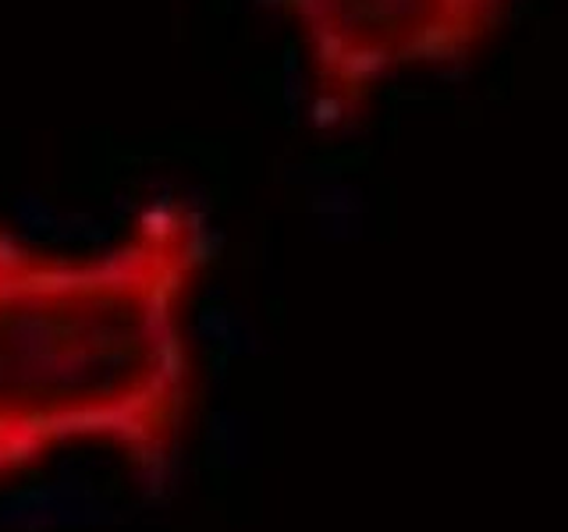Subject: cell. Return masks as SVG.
<instances>
[{
	"label": "cell",
	"mask_w": 568,
	"mask_h": 532,
	"mask_svg": "<svg viewBox=\"0 0 568 532\" xmlns=\"http://www.w3.org/2000/svg\"><path fill=\"white\" fill-rule=\"evenodd\" d=\"M519 0H281L316 129L359 124L405 79L476 64Z\"/></svg>",
	"instance_id": "obj_2"
},
{
	"label": "cell",
	"mask_w": 568,
	"mask_h": 532,
	"mask_svg": "<svg viewBox=\"0 0 568 532\" xmlns=\"http://www.w3.org/2000/svg\"><path fill=\"white\" fill-rule=\"evenodd\" d=\"M206 259L203 217L182 200L139 206L93 248L0 224V483L85 443L146 483L171 472L200 405Z\"/></svg>",
	"instance_id": "obj_1"
}]
</instances>
